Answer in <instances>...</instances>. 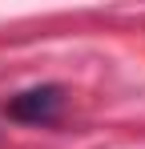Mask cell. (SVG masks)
Listing matches in <instances>:
<instances>
[{"label": "cell", "instance_id": "obj_1", "mask_svg": "<svg viewBox=\"0 0 145 149\" xmlns=\"http://www.w3.org/2000/svg\"><path fill=\"white\" fill-rule=\"evenodd\" d=\"M65 109V89L61 85H36V89H24L16 97H8L4 113L20 125H52Z\"/></svg>", "mask_w": 145, "mask_h": 149}]
</instances>
